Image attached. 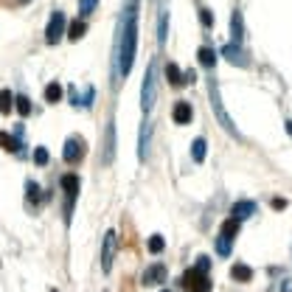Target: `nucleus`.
Wrapping results in <instances>:
<instances>
[{"mask_svg":"<svg viewBox=\"0 0 292 292\" xmlns=\"http://www.w3.org/2000/svg\"><path fill=\"white\" fill-rule=\"evenodd\" d=\"M138 51V0H129L124 17H121V37H118V73L129 76Z\"/></svg>","mask_w":292,"mask_h":292,"instance_id":"obj_1","label":"nucleus"},{"mask_svg":"<svg viewBox=\"0 0 292 292\" xmlns=\"http://www.w3.org/2000/svg\"><path fill=\"white\" fill-rule=\"evenodd\" d=\"M155 98H157V87H155V65L149 62L146 68V76H144V85H141V107L144 112H149L155 107Z\"/></svg>","mask_w":292,"mask_h":292,"instance_id":"obj_2","label":"nucleus"},{"mask_svg":"<svg viewBox=\"0 0 292 292\" xmlns=\"http://www.w3.org/2000/svg\"><path fill=\"white\" fill-rule=\"evenodd\" d=\"M183 287H186L189 292H211V287H214V284H211V278H208L202 270H197V267H194V270H189V273L183 275Z\"/></svg>","mask_w":292,"mask_h":292,"instance_id":"obj_3","label":"nucleus"},{"mask_svg":"<svg viewBox=\"0 0 292 292\" xmlns=\"http://www.w3.org/2000/svg\"><path fill=\"white\" fill-rule=\"evenodd\" d=\"M65 37V14L62 11H53L51 20H48V28H45V43L56 45Z\"/></svg>","mask_w":292,"mask_h":292,"instance_id":"obj_4","label":"nucleus"},{"mask_svg":"<svg viewBox=\"0 0 292 292\" xmlns=\"http://www.w3.org/2000/svg\"><path fill=\"white\" fill-rule=\"evenodd\" d=\"M211 107H214V112H216V118H219V124H222L231 135H239L236 132V127H233V121H231V115L225 112V107H222V101H219V87L211 82Z\"/></svg>","mask_w":292,"mask_h":292,"instance_id":"obj_5","label":"nucleus"},{"mask_svg":"<svg viewBox=\"0 0 292 292\" xmlns=\"http://www.w3.org/2000/svg\"><path fill=\"white\" fill-rule=\"evenodd\" d=\"M62 157H65L68 163H79V160L85 157V141H82V138H68V141H65V152H62Z\"/></svg>","mask_w":292,"mask_h":292,"instance_id":"obj_6","label":"nucleus"},{"mask_svg":"<svg viewBox=\"0 0 292 292\" xmlns=\"http://www.w3.org/2000/svg\"><path fill=\"white\" fill-rule=\"evenodd\" d=\"M166 79H169V85H174V87H183V85H189V82H194V70H189V73H180V68L174 65V62H169L166 65Z\"/></svg>","mask_w":292,"mask_h":292,"instance_id":"obj_7","label":"nucleus"},{"mask_svg":"<svg viewBox=\"0 0 292 292\" xmlns=\"http://www.w3.org/2000/svg\"><path fill=\"white\" fill-rule=\"evenodd\" d=\"M112 253H115V233L107 231L104 233V247H101V270L104 273L112 270Z\"/></svg>","mask_w":292,"mask_h":292,"instance_id":"obj_8","label":"nucleus"},{"mask_svg":"<svg viewBox=\"0 0 292 292\" xmlns=\"http://www.w3.org/2000/svg\"><path fill=\"white\" fill-rule=\"evenodd\" d=\"M163 281H166V267H163V264L146 267V273H144V287H157V284H163Z\"/></svg>","mask_w":292,"mask_h":292,"instance_id":"obj_9","label":"nucleus"},{"mask_svg":"<svg viewBox=\"0 0 292 292\" xmlns=\"http://www.w3.org/2000/svg\"><path fill=\"white\" fill-rule=\"evenodd\" d=\"M191 115H194V110H191L189 101H177L172 110V118L174 124H191Z\"/></svg>","mask_w":292,"mask_h":292,"instance_id":"obj_10","label":"nucleus"},{"mask_svg":"<svg viewBox=\"0 0 292 292\" xmlns=\"http://www.w3.org/2000/svg\"><path fill=\"white\" fill-rule=\"evenodd\" d=\"M112 157H115V127H112V124H107V144H104V157H101V163L110 166Z\"/></svg>","mask_w":292,"mask_h":292,"instance_id":"obj_11","label":"nucleus"},{"mask_svg":"<svg viewBox=\"0 0 292 292\" xmlns=\"http://www.w3.org/2000/svg\"><path fill=\"white\" fill-rule=\"evenodd\" d=\"M231 214H233V219H244V216L256 214V202L253 199H239V202H233Z\"/></svg>","mask_w":292,"mask_h":292,"instance_id":"obj_12","label":"nucleus"},{"mask_svg":"<svg viewBox=\"0 0 292 292\" xmlns=\"http://www.w3.org/2000/svg\"><path fill=\"white\" fill-rule=\"evenodd\" d=\"M62 189H65V194H68V208H70L73 197L79 194V177L76 174H65V177H62Z\"/></svg>","mask_w":292,"mask_h":292,"instance_id":"obj_13","label":"nucleus"},{"mask_svg":"<svg viewBox=\"0 0 292 292\" xmlns=\"http://www.w3.org/2000/svg\"><path fill=\"white\" fill-rule=\"evenodd\" d=\"M231 278L233 281H239V284H247L250 278H253V270H250L247 264H233L231 267Z\"/></svg>","mask_w":292,"mask_h":292,"instance_id":"obj_14","label":"nucleus"},{"mask_svg":"<svg viewBox=\"0 0 292 292\" xmlns=\"http://www.w3.org/2000/svg\"><path fill=\"white\" fill-rule=\"evenodd\" d=\"M222 53L228 56V59L233 62V65H247V59H244V53H242V48L239 45H225L222 48Z\"/></svg>","mask_w":292,"mask_h":292,"instance_id":"obj_15","label":"nucleus"},{"mask_svg":"<svg viewBox=\"0 0 292 292\" xmlns=\"http://www.w3.org/2000/svg\"><path fill=\"white\" fill-rule=\"evenodd\" d=\"M231 31H233V40H236V45H239V43H242V31H244L242 11H233V17H231Z\"/></svg>","mask_w":292,"mask_h":292,"instance_id":"obj_16","label":"nucleus"},{"mask_svg":"<svg viewBox=\"0 0 292 292\" xmlns=\"http://www.w3.org/2000/svg\"><path fill=\"white\" fill-rule=\"evenodd\" d=\"M85 31H87L85 23H82V20H73V23H70V28H68V40H70V43H76V40H82V37H85Z\"/></svg>","mask_w":292,"mask_h":292,"instance_id":"obj_17","label":"nucleus"},{"mask_svg":"<svg viewBox=\"0 0 292 292\" xmlns=\"http://www.w3.org/2000/svg\"><path fill=\"white\" fill-rule=\"evenodd\" d=\"M222 236L225 239H236V236H239V219H225L222 222Z\"/></svg>","mask_w":292,"mask_h":292,"instance_id":"obj_18","label":"nucleus"},{"mask_svg":"<svg viewBox=\"0 0 292 292\" xmlns=\"http://www.w3.org/2000/svg\"><path fill=\"white\" fill-rule=\"evenodd\" d=\"M191 157H194V163H202V160H205V138H197V141L191 144Z\"/></svg>","mask_w":292,"mask_h":292,"instance_id":"obj_19","label":"nucleus"},{"mask_svg":"<svg viewBox=\"0 0 292 292\" xmlns=\"http://www.w3.org/2000/svg\"><path fill=\"white\" fill-rule=\"evenodd\" d=\"M197 56H199V62H202L205 68H214V65H216V53H214V48H208V45H202V48H199Z\"/></svg>","mask_w":292,"mask_h":292,"instance_id":"obj_20","label":"nucleus"},{"mask_svg":"<svg viewBox=\"0 0 292 292\" xmlns=\"http://www.w3.org/2000/svg\"><path fill=\"white\" fill-rule=\"evenodd\" d=\"M59 98H62V85H59V82H51V85L45 87V101L56 104Z\"/></svg>","mask_w":292,"mask_h":292,"instance_id":"obj_21","label":"nucleus"},{"mask_svg":"<svg viewBox=\"0 0 292 292\" xmlns=\"http://www.w3.org/2000/svg\"><path fill=\"white\" fill-rule=\"evenodd\" d=\"M11 104H14L11 90H0V112H3V115H9L11 112Z\"/></svg>","mask_w":292,"mask_h":292,"instance_id":"obj_22","label":"nucleus"},{"mask_svg":"<svg viewBox=\"0 0 292 292\" xmlns=\"http://www.w3.org/2000/svg\"><path fill=\"white\" fill-rule=\"evenodd\" d=\"M149 132H152V127L146 124V127L141 129V146H138V157H141V160L146 157V149H149Z\"/></svg>","mask_w":292,"mask_h":292,"instance_id":"obj_23","label":"nucleus"},{"mask_svg":"<svg viewBox=\"0 0 292 292\" xmlns=\"http://www.w3.org/2000/svg\"><path fill=\"white\" fill-rule=\"evenodd\" d=\"M0 146H3L6 152H17V149H20L17 138H11L9 132H0Z\"/></svg>","mask_w":292,"mask_h":292,"instance_id":"obj_24","label":"nucleus"},{"mask_svg":"<svg viewBox=\"0 0 292 292\" xmlns=\"http://www.w3.org/2000/svg\"><path fill=\"white\" fill-rule=\"evenodd\" d=\"M14 107H17L20 115H31V101H28V96H14Z\"/></svg>","mask_w":292,"mask_h":292,"instance_id":"obj_25","label":"nucleus"},{"mask_svg":"<svg viewBox=\"0 0 292 292\" xmlns=\"http://www.w3.org/2000/svg\"><path fill=\"white\" fill-rule=\"evenodd\" d=\"M163 247H166V242H163V236H152L149 239V253H163Z\"/></svg>","mask_w":292,"mask_h":292,"instance_id":"obj_26","label":"nucleus"},{"mask_svg":"<svg viewBox=\"0 0 292 292\" xmlns=\"http://www.w3.org/2000/svg\"><path fill=\"white\" fill-rule=\"evenodd\" d=\"M48 157H51V155H48V149H45V146H37V149H34V163L37 166H45V163H48Z\"/></svg>","mask_w":292,"mask_h":292,"instance_id":"obj_27","label":"nucleus"},{"mask_svg":"<svg viewBox=\"0 0 292 292\" xmlns=\"http://www.w3.org/2000/svg\"><path fill=\"white\" fill-rule=\"evenodd\" d=\"M96 3H98V0H79V14H82V17L90 14V11L96 9Z\"/></svg>","mask_w":292,"mask_h":292,"instance_id":"obj_28","label":"nucleus"},{"mask_svg":"<svg viewBox=\"0 0 292 292\" xmlns=\"http://www.w3.org/2000/svg\"><path fill=\"white\" fill-rule=\"evenodd\" d=\"M216 253H219V256H228V253H231V239L219 236V242H216Z\"/></svg>","mask_w":292,"mask_h":292,"instance_id":"obj_29","label":"nucleus"},{"mask_svg":"<svg viewBox=\"0 0 292 292\" xmlns=\"http://www.w3.org/2000/svg\"><path fill=\"white\" fill-rule=\"evenodd\" d=\"M199 23H202V26H214V14H211V9H199Z\"/></svg>","mask_w":292,"mask_h":292,"instance_id":"obj_30","label":"nucleus"},{"mask_svg":"<svg viewBox=\"0 0 292 292\" xmlns=\"http://www.w3.org/2000/svg\"><path fill=\"white\" fill-rule=\"evenodd\" d=\"M157 40H160V45L166 43V14L160 17V34H157Z\"/></svg>","mask_w":292,"mask_h":292,"instance_id":"obj_31","label":"nucleus"},{"mask_svg":"<svg viewBox=\"0 0 292 292\" xmlns=\"http://www.w3.org/2000/svg\"><path fill=\"white\" fill-rule=\"evenodd\" d=\"M37 191H40V189H37L34 183H28V199H40V194H37Z\"/></svg>","mask_w":292,"mask_h":292,"instance_id":"obj_32","label":"nucleus"},{"mask_svg":"<svg viewBox=\"0 0 292 292\" xmlns=\"http://www.w3.org/2000/svg\"><path fill=\"white\" fill-rule=\"evenodd\" d=\"M273 208H275V211H281V208H287V199H284V197H275V199H273Z\"/></svg>","mask_w":292,"mask_h":292,"instance_id":"obj_33","label":"nucleus"},{"mask_svg":"<svg viewBox=\"0 0 292 292\" xmlns=\"http://www.w3.org/2000/svg\"><path fill=\"white\" fill-rule=\"evenodd\" d=\"M197 270H202V273H205V270H208V258H205V256L199 258V264H197Z\"/></svg>","mask_w":292,"mask_h":292,"instance_id":"obj_34","label":"nucleus"},{"mask_svg":"<svg viewBox=\"0 0 292 292\" xmlns=\"http://www.w3.org/2000/svg\"><path fill=\"white\" fill-rule=\"evenodd\" d=\"M287 132H290V135H292V121H287Z\"/></svg>","mask_w":292,"mask_h":292,"instance_id":"obj_35","label":"nucleus"},{"mask_svg":"<svg viewBox=\"0 0 292 292\" xmlns=\"http://www.w3.org/2000/svg\"><path fill=\"white\" fill-rule=\"evenodd\" d=\"M163 292H169V290H163Z\"/></svg>","mask_w":292,"mask_h":292,"instance_id":"obj_36","label":"nucleus"}]
</instances>
